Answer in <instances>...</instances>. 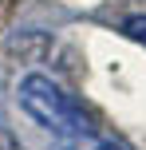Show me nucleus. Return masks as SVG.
I'll return each mask as SVG.
<instances>
[{
  "label": "nucleus",
  "instance_id": "1",
  "mask_svg": "<svg viewBox=\"0 0 146 150\" xmlns=\"http://www.w3.org/2000/svg\"><path fill=\"white\" fill-rule=\"evenodd\" d=\"M20 107L55 142H67V138H79V134L91 130V122H87V115L75 107V99L55 79H47V75H39V71H32V75L20 79Z\"/></svg>",
  "mask_w": 146,
  "mask_h": 150
},
{
  "label": "nucleus",
  "instance_id": "2",
  "mask_svg": "<svg viewBox=\"0 0 146 150\" xmlns=\"http://www.w3.org/2000/svg\"><path fill=\"white\" fill-rule=\"evenodd\" d=\"M123 32L134 40V44H142V47H146V12H138V16H126Z\"/></svg>",
  "mask_w": 146,
  "mask_h": 150
},
{
  "label": "nucleus",
  "instance_id": "3",
  "mask_svg": "<svg viewBox=\"0 0 146 150\" xmlns=\"http://www.w3.org/2000/svg\"><path fill=\"white\" fill-rule=\"evenodd\" d=\"M0 150H20V146H16V138H12V134H8V130H4V127H0Z\"/></svg>",
  "mask_w": 146,
  "mask_h": 150
}]
</instances>
